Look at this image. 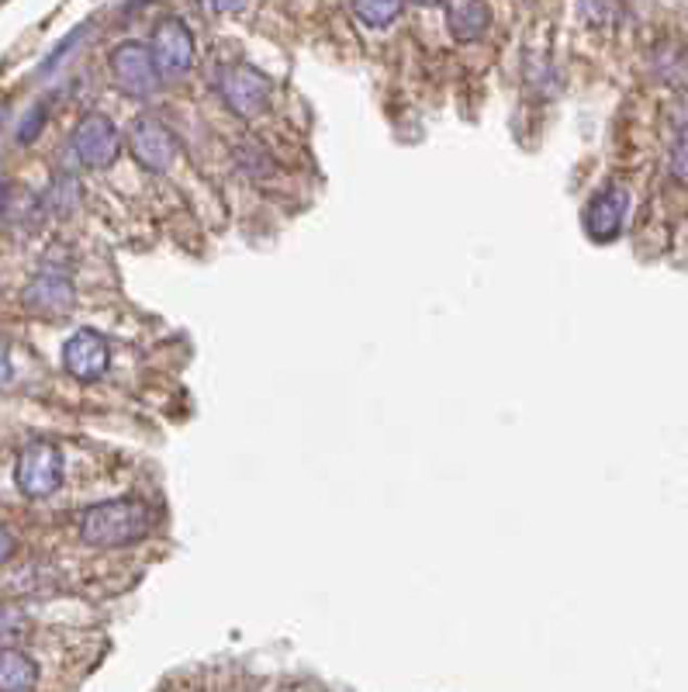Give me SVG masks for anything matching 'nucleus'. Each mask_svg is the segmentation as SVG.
I'll return each instance as SVG.
<instances>
[{
	"label": "nucleus",
	"instance_id": "f8f14e48",
	"mask_svg": "<svg viewBox=\"0 0 688 692\" xmlns=\"http://www.w3.org/2000/svg\"><path fill=\"white\" fill-rule=\"evenodd\" d=\"M39 682V665L25 651L0 647V692H31Z\"/></svg>",
	"mask_w": 688,
	"mask_h": 692
},
{
	"label": "nucleus",
	"instance_id": "39448f33",
	"mask_svg": "<svg viewBox=\"0 0 688 692\" xmlns=\"http://www.w3.org/2000/svg\"><path fill=\"white\" fill-rule=\"evenodd\" d=\"M73 153H77V160L84 166L104 171V166H111L122 153V133L107 115L90 111V115H84L77 122V128H73Z\"/></svg>",
	"mask_w": 688,
	"mask_h": 692
},
{
	"label": "nucleus",
	"instance_id": "423d86ee",
	"mask_svg": "<svg viewBox=\"0 0 688 692\" xmlns=\"http://www.w3.org/2000/svg\"><path fill=\"white\" fill-rule=\"evenodd\" d=\"M128 153L149 174H166L177 160V142L174 133L156 118H136L128 128Z\"/></svg>",
	"mask_w": 688,
	"mask_h": 692
},
{
	"label": "nucleus",
	"instance_id": "6ab92c4d",
	"mask_svg": "<svg viewBox=\"0 0 688 692\" xmlns=\"http://www.w3.org/2000/svg\"><path fill=\"white\" fill-rule=\"evenodd\" d=\"M17 624H22V616H17V613H11V609H4V606H0V638H8V633L17 627Z\"/></svg>",
	"mask_w": 688,
	"mask_h": 692
},
{
	"label": "nucleus",
	"instance_id": "f257e3e1",
	"mask_svg": "<svg viewBox=\"0 0 688 692\" xmlns=\"http://www.w3.org/2000/svg\"><path fill=\"white\" fill-rule=\"evenodd\" d=\"M156 527V513L142 499H111L101 506H90L80 516V540L87 548H128L139 544Z\"/></svg>",
	"mask_w": 688,
	"mask_h": 692
},
{
	"label": "nucleus",
	"instance_id": "0eeeda50",
	"mask_svg": "<svg viewBox=\"0 0 688 692\" xmlns=\"http://www.w3.org/2000/svg\"><path fill=\"white\" fill-rule=\"evenodd\" d=\"M149 52H153L160 77H180V73H188L194 66V35L180 17H163L153 28Z\"/></svg>",
	"mask_w": 688,
	"mask_h": 692
},
{
	"label": "nucleus",
	"instance_id": "a211bd4d",
	"mask_svg": "<svg viewBox=\"0 0 688 692\" xmlns=\"http://www.w3.org/2000/svg\"><path fill=\"white\" fill-rule=\"evenodd\" d=\"M14 551H17L14 533H11L8 527H0V565H4V561H11V557H14Z\"/></svg>",
	"mask_w": 688,
	"mask_h": 692
},
{
	"label": "nucleus",
	"instance_id": "ddd939ff",
	"mask_svg": "<svg viewBox=\"0 0 688 692\" xmlns=\"http://www.w3.org/2000/svg\"><path fill=\"white\" fill-rule=\"evenodd\" d=\"M402 11H405V4H398V0H378V4L374 0H360V4H353V14L370 28H387Z\"/></svg>",
	"mask_w": 688,
	"mask_h": 692
},
{
	"label": "nucleus",
	"instance_id": "20e7f679",
	"mask_svg": "<svg viewBox=\"0 0 688 692\" xmlns=\"http://www.w3.org/2000/svg\"><path fill=\"white\" fill-rule=\"evenodd\" d=\"M111 77L125 98H149L160 87V70L153 63V52L142 42H122L111 52Z\"/></svg>",
	"mask_w": 688,
	"mask_h": 692
},
{
	"label": "nucleus",
	"instance_id": "6e6552de",
	"mask_svg": "<svg viewBox=\"0 0 688 692\" xmlns=\"http://www.w3.org/2000/svg\"><path fill=\"white\" fill-rule=\"evenodd\" d=\"M63 367L77 381H98L111 367V347L98 329H77L63 347Z\"/></svg>",
	"mask_w": 688,
	"mask_h": 692
},
{
	"label": "nucleus",
	"instance_id": "f03ea898",
	"mask_svg": "<svg viewBox=\"0 0 688 692\" xmlns=\"http://www.w3.org/2000/svg\"><path fill=\"white\" fill-rule=\"evenodd\" d=\"M215 90L226 101V108L239 118H256L264 115L270 101V80L267 73H259L250 63H226L215 70Z\"/></svg>",
	"mask_w": 688,
	"mask_h": 692
},
{
	"label": "nucleus",
	"instance_id": "7ed1b4c3",
	"mask_svg": "<svg viewBox=\"0 0 688 692\" xmlns=\"http://www.w3.org/2000/svg\"><path fill=\"white\" fill-rule=\"evenodd\" d=\"M14 481L22 495L28 499H46L63 485V454L60 446L49 440H31L22 446L14 467Z\"/></svg>",
	"mask_w": 688,
	"mask_h": 692
},
{
	"label": "nucleus",
	"instance_id": "412c9836",
	"mask_svg": "<svg viewBox=\"0 0 688 692\" xmlns=\"http://www.w3.org/2000/svg\"><path fill=\"white\" fill-rule=\"evenodd\" d=\"M681 125H688V93H685V101H681Z\"/></svg>",
	"mask_w": 688,
	"mask_h": 692
},
{
	"label": "nucleus",
	"instance_id": "9b49d317",
	"mask_svg": "<svg viewBox=\"0 0 688 692\" xmlns=\"http://www.w3.org/2000/svg\"><path fill=\"white\" fill-rule=\"evenodd\" d=\"M443 14L457 42H477L492 28V8L485 4H446Z\"/></svg>",
	"mask_w": 688,
	"mask_h": 692
},
{
	"label": "nucleus",
	"instance_id": "dca6fc26",
	"mask_svg": "<svg viewBox=\"0 0 688 692\" xmlns=\"http://www.w3.org/2000/svg\"><path fill=\"white\" fill-rule=\"evenodd\" d=\"M672 174L678 180H688V125L678 128V139H675V149H672Z\"/></svg>",
	"mask_w": 688,
	"mask_h": 692
},
{
	"label": "nucleus",
	"instance_id": "f3484780",
	"mask_svg": "<svg viewBox=\"0 0 688 692\" xmlns=\"http://www.w3.org/2000/svg\"><path fill=\"white\" fill-rule=\"evenodd\" d=\"M14 378V367H11V347L0 340V388H8Z\"/></svg>",
	"mask_w": 688,
	"mask_h": 692
},
{
	"label": "nucleus",
	"instance_id": "9d476101",
	"mask_svg": "<svg viewBox=\"0 0 688 692\" xmlns=\"http://www.w3.org/2000/svg\"><path fill=\"white\" fill-rule=\"evenodd\" d=\"M22 302L28 312L55 319V315H66L73 309L77 291H73V280L63 270H42V274H35V280L25 288Z\"/></svg>",
	"mask_w": 688,
	"mask_h": 692
},
{
	"label": "nucleus",
	"instance_id": "aec40b11",
	"mask_svg": "<svg viewBox=\"0 0 688 692\" xmlns=\"http://www.w3.org/2000/svg\"><path fill=\"white\" fill-rule=\"evenodd\" d=\"M4 204H8V184H0V212H4Z\"/></svg>",
	"mask_w": 688,
	"mask_h": 692
},
{
	"label": "nucleus",
	"instance_id": "2eb2a0df",
	"mask_svg": "<svg viewBox=\"0 0 688 692\" xmlns=\"http://www.w3.org/2000/svg\"><path fill=\"white\" fill-rule=\"evenodd\" d=\"M46 122H49V104H35L28 115H25V122L17 125V142H35L39 139V133L46 128Z\"/></svg>",
	"mask_w": 688,
	"mask_h": 692
},
{
	"label": "nucleus",
	"instance_id": "4468645a",
	"mask_svg": "<svg viewBox=\"0 0 688 692\" xmlns=\"http://www.w3.org/2000/svg\"><path fill=\"white\" fill-rule=\"evenodd\" d=\"M77 201H80V184H77V177H55V184L49 187V204L60 215H66V212H73L77 209Z\"/></svg>",
	"mask_w": 688,
	"mask_h": 692
},
{
	"label": "nucleus",
	"instance_id": "1a4fd4ad",
	"mask_svg": "<svg viewBox=\"0 0 688 692\" xmlns=\"http://www.w3.org/2000/svg\"><path fill=\"white\" fill-rule=\"evenodd\" d=\"M626 209H629V191L623 184L602 187V191L591 198L588 212H585V232L595 242H612L623 232Z\"/></svg>",
	"mask_w": 688,
	"mask_h": 692
}]
</instances>
